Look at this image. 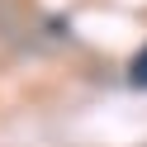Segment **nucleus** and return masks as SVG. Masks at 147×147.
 Returning <instances> with one entry per match:
<instances>
[{"label":"nucleus","mask_w":147,"mask_h":147,"mask_svg":"<svg viewBox=\"0 0 147 147\" xmlns=\"http://www.w3.org/2000/svg\"><path fill=\"white\" fill-rule=\"evenodd\" d=\"M133 81H138V86H147V52L133 62Z\"/></svg>","instance_id":"nucleus-1"}]
</instances>
